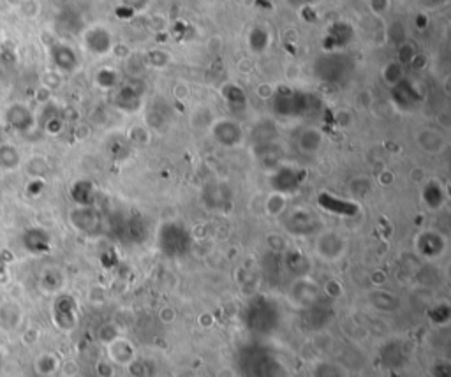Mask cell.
Segmentation results:
<instances>
[{"mask_svg":"<svg viewBox=\"0 0 451 377\" xmlns=\"http://www.w3.org/2000/svg\"><path fill=\"white\" fill-rule=\"evenodd\" d=\"M321 108V99L312 92L280 87L272 94V113L282 120H302Z\"/></svg>","mask_w":451,"mask_h":377,"instance_id":"6da1fadb","label":"cell"},{"mask_svg":"<svg viewBox=\"0 0 451 377\" xmlns=\"http://www.w3.org/2000/svg\"><path fill=\"white\" fill-rule=\"evenodd\" d=\"M355 73V58L346 51H332L319 55L312 64L316 80L326 85H342Z\"/></svg>","mask_w":451,"mask_h":377,"instance_id":"7a4b0ae2","label":"cell"},{"mask_svg":"<svg viewBox=\"0 0 451 377\" xmlns=\"http://www.w3.org/2000/svg\"><path fill=\"white\" fill-rule=\"evenodd\" d=\"M212 140L217 143L219 146L228 150L238 149L244 145L245 141V129L237 119L231 117H219V119L212 120L208 126Z\"/></svg>","mask_w":451,"mask_h":377,"instance_id":"3957f363","label":"cell"},{"mask_svg":"<svg viewBox=\"0 0 451 377\" xmlns=\"http://www.w3.org/2000/svg\"><path fill=\"white\" fill-rule=\"evenodd\" d=\"M189 245H191V238L184 226L176 224V222H166L159 229V247L169 258H178L185 254Z\"/></svg>","mask_w":451,"mask_h":377,"instance_id":"277c9868","label":"cell"},{"mask_svg":"<svg viewBox=\"0 0 451 377\" xmlns=\"http://www.w3.org/2000/svg\"><path fill=\"white\" fill-rule=\"evenodd\" d=\"M83 48L94 57H106L115 50V35L104 25H92L83 32Z\"/></svg>","mask_w":451,"mask_h":377,"instance_id":"5b68a950","label":"cell"},{"mask_svg":"<svg viewBox=\"0 0 451 377\" xmlns=\"http://www.w3.org/2000/svg\"><path fill=\"white\" fill-rule=\"evenodd\" d=\"M390 99L398 111L409 113V111H414L423 103V92L420 90V87L414 81L405 78L400 83L390 88Z\"/></svg>","mask_w":451,"mask_h":377,"instance_id":"8992f818","label":"cell"},{"mask_svg":"<svg viewBox=\"0 0 451 377\" xmlns=\"http://www.w3.org/2000/svg\"><path fill=\"white\" fill-rule=\"evenodd\" d=\"M352 41H355V27L349 22L339 19L328 25L321 44L326 53H332V51H346Z\"/></svg>","mask_w":451,"mask_h":377,"instance_id":"52a82bcc","label":"cell"},{"mask_svg":"<svg viewBox=\"0 0 451 377\" xmlns=\"http://www.w3.org/2000/svg\"><path fill=\"white\" fill-rule=\"evenodd\" d=\"M303 178H305V171L298 166H291V164H279L270 173V183H272L273 191L279 192V194L298 191Z\"/></svg>","mask_w":451,"mask_h":377,"instance_id":"ba28073f","label":"cell"},{"mask_svg":"<svg viewBox=\"0 0 451 377\" xmlns=\"http://www.w3.org/2000/svg\"><path fill=\"white\" fill-rule=\"evenodd\" d=\"M111 94H113V97H111L113 104L124 113H136L142 108L143 92L142 88L134 87V85H119L117 90H113Z\"/></svg>","mask_w":451,"mask_h":377,"instance_id":"9c48e42d","label":"cell"},{"mask_svg":"<svg viewBox=\"0 0 451 377\" xmlns=\"http://www.w3.org/2000/svg\"><path fill=\"white\" fill-rule=\"evenodd\" d=\"M51 62L55 67L64 74H73L78 67H80V57L76 51L73 50V46L58 42V44L51 46L50 50Z\"/></svg>","mask_w":451,"mask_h":377,"instance_id":"30bf717a","label":"cell"},{"mask_svg":"<svg viewBox=\"0 0 451 377\" xmlns=\"http://www.w3.org/2000/svg\"><path fill=\"white\" fill-rule=\"evenodd\" d=\"M296 149L307 156H314L325 146V133L316 126H307L295 136Z\"/></svg>","mask_w":451,"mask_h":377,"instance_id":"8fae6325","label":"cell"},{"mask_svg":"<svg viewBox=\"0 0 451 377\" xmlns=\"http://www.w3.org/2000/svg\"><path fill=\"white\" fill-rule=\"evenodd\" d=\"M446 249V240L443 235L436 231H423L418 235L416 238V251L420 252L423 258L427 259H436Z\"/></svg>","mask_w":451,"mask_h":377,"instance_id":"7c38bea8","label":"cell"},{"mask_svg":"<svg viewBox=\"0 0 451 377\" xmlns=\"http://www.w3.org/2000/svg\"><path fill=\"white\" fill-rule=\"evenodd\" d=\"M416 145L420 146L423 152L427 153H441L446 150L448 140L439 129H432V127H425V129L418 131L416 134Z\"/></svg>","mask_w":451,"mask_h":377,"instance_id":"4fadbf2b","label":"cell"},{"mask_svg":"<svg viewBox=\"0 0 451 377\" xmlns=\"http://www.w3.org/2000/svg\"><path fill=\"white\" fill-rule=\"evenodd\" d=\"M221 97L233 113H241L249 106V97L245 94L244 88L235 81H228L221 87Z\"/></svg>","mask_w":451,"mask_h":377,"instance_id":"5bb4252c","label":"cell"},{"mask_svg":"<svg viewBox=\"0 0 451 377\" xmlns=\"http://www.w3.org/2000/svg\"><path fill=\"white\" fill-rule=\"evenodd\" d=\"M247 48L254 55H264L272 48V32L264 25H254L247 32Z\"/></svg>","mask_w":451,"mask_h":377,"instance_id":"9a60e30c","label":"cell"},{"mask_svg":"<svg viewBox=\"0 0 451 377\" xmlns=\"http://www.w3.org/2000/svg\"><path fill=\"white\" fill-rule=\"evenodd\" d=\"M421 201L430 210H439L446 201V191L439 180H428L421 189Z\"/></svg>","mask_w":451,"mask_h":377,"instance_id":"2e32d148","label":"cell"},{"mask_svg":"<svg viewBox=\"0 0 451 377\" xmlns=\"http://www.w3.org/2000/svg\"><path fill=\"white\" fill-rule=\"evenodd\" d=\"M94 83L99 90L113 92L120 85V73L110 65H104V67L97 69L96 74H94Z\"/></svg>","mask_w":451,"mask_h":377,"instance_id":"e0dca14e","label":"cell"},{"mask_svg":"<svg viewBox=\"0 0 451 377\" xmlns=\"http://www.w3.org/2000/svg\"><path fill=\"white\" fill-rule=\"evenodd\" d=\"M6 120H8L15 129L24 131V133L31 131V127L34 126V117H32V113L25 106H12L11 110H9V113L6 111Z\"/></svg>","mask_w":451,"mask_h":377,"instance_id":"ac0fdd59","label":"cell"},{"mask_svg":"<svg viewBox=\"0 0 451 377\" xmlns=\"http://www.w3.org/2000/svg\"><path fill=\"white\" fill-rule=\"evenodd\" d=\"M342 249H344V244H342L341 237H337L335 233H326V235H323L318 242V251L323 258H328V259L341 258Z\"/></svg>","mask_w":451,"mask_h":377,"instance_id":"d6986e66","label":"cell"},{"mask_svg":"<svg viewBox=\"0 0 451 377\" xmlns=\"http://www.w3.org/2000/svg\"><path fill=\"white\" fill-rule=\"evenodd\" d=\"M381 78L388 87H395L405 80V65H402L398 60H390L381 67Z\"/></svg>","mask_w":451,"mask_h":377,"instance_id":"ffe728a7","label":"cell"},{"mask_svg":"<svg viewBox=\"0 0 451 377\" xmlns=\"http://www.w3.org/2000/svg\"><path fill=\"white\" fill-rule=\"evenodd\" d=\"M367 8L372 15L381 18V16H384L390 12L391 0H367Z\"/></svg>","mask_w":451,"mask_h":377,"instance_id":"44dd1931","label":"cell"},{"mask_svg":"<svg viewBox=\"0 0 451 377\" xmlns=\"http://www.w3.org/2000/svg\"><path fill=\"white\" fill-rule=\"evenodd\" d=\"M150 2H152V0H120V4H122L124 8L134 12L145 11V9L150 6Z\"/></svg>","mask_w":451,"mask_h":377,"instance_id":"7402d4cb","label":"cell"},{"mask_svg":"<svg viewBox=\"0 0 451 377\" xmlns=\"http://www.w3.org/2000/svg\"><path fill=\"white\" fill-rule=\"evenodd\" d=\"M286 4L293 9H307L319 4V0H286Z\"/></svg>","mask_w":451,"mask_h":377,"instance_id":"603a6c76","label":"cell"},{"mask_svg":"<svg viewBox=\"0 0 451 377\" xmlns=\"http://www.w3.org/2000/svg\"><path fill=\"white\" fill-rule=\"evenodd\" d=\"M432 4H444V2H448V0H430Z\"/></svg>","mask_w":451,"mask_h":377,"instance_id":"cb8c5ba5","label":"cell"}]
</instances>
